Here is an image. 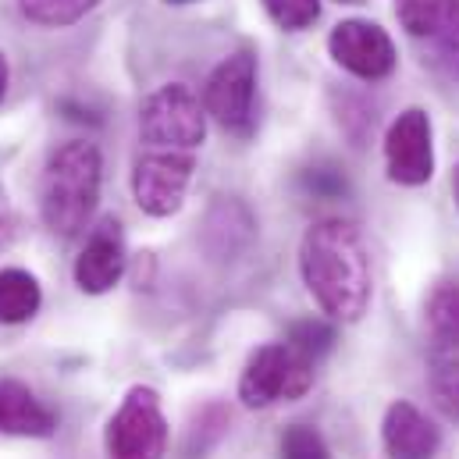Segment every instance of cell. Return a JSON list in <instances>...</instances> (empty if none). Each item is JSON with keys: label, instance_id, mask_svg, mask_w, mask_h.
<instances>
[{"label": "cell", "instance_id": "2", "mask_svg": "<svg viewBox=\"0 0 459 459\" xmlns=\"http://www.w3.org/2000/svg\"><path fill=\"white\" fill-rule=\"evenodd\" d=\"M100 178H104V160L93 143L68 139L54 146L39 175L43 225L61 238L79 235L100 204Z\"/></svg>", "mask_w": 459, "mask_h": 459}, {"label": "cell", "instance_id": "9", "mask_svg": "<svg viewBox=\"0 0 459 459\" xmlns=\"http://www.w3.org/2000/svg\"><path fill=\"white\" fill-rule=\"evenodd\" d=\"M385 168L395 186H424L435 175V146H431V117L420 108H410L385 132Z\"/></svg>", "mask_w": 459, "mask_h": 459}, {"label": "cell", "instance_id": "21", "mask_svg": "<svg viewBox=\"0 0 459 459\" xmlns=\"http://www.w3.org/2000/svg\"><path fill=\"white\" fill-rule=\"evenodd\" d=\"M307 186H310L317 196H339V193H345V178L335 175L332 168H310V171H307Z\"/></svg>", "mask_w": 459, "mask_h": 459}, {"label": "cell", "instance_id": "11", "mask_svg": "<svg viewBox=\"0 0 459 459\" xmlns=\"http://www.w3.org/2000/svg\"><path fill=\"white\" fill-rule=\"evenodd\" d=\"M125 231L117 218H104L97 229L90 231L82 253L75 256V285L90 296H104L111 292L121 274H125Z\"/></svg>", "mask_w": 459, "mask_h": 459}, {"label": "cell", "instance_id": "6", "mask_svg": "<svg viewBox=\"0 0 459 459\" xmlns=\"http://www.w3.org/2000/svg\"><path fill=\"white\" fill-rule=\"evenodd\" d=\"M108 459H164L168 453V420L160 410V395L150 385H135L125 392L115 417L104 431Z\"/></svg>", "mask_w": 459, "mask_h": 459}, {"label": "cell", "instance_id": "25", "mask_svg": "<svg viewBox=\"0 0 459 459\" xmlns=\"http://www.w3.org/2000/svg\"><path fill=\"white\" fill-rule=\"evenodd\" d=\"M168 4H193V0H168Z\"/></svg>", "mask_w": 459, "mask_h": 459}, {"label": "cell", "instance_id": "12", "mask_svg": "<svg viewBox=\"0 0 459 459\" xmlns=\"http://www.w3.org/2000/svg\"><path fill=\"white\" fill-rule=\"evenodd\" d=\"M381 446L388 459H435L442 449V431L413 403L395 399L381 420Z\"/></svg>", "mask_w": 459, "mask_h": 459}, {"label": "cell", "instance_id": "23", "mask_svg": "<svg viewBox=\"0 0 459 459\" xmlns=\"http://www.w3.org/2000/svg\"><path fill=\"white\" fill-rule=\"evenodd\" d=\"M7 82H11V68H7V57L0 54V100H4V93H7Z\"/></svg>", "mask_w": 459, "mask_h": 459}, {"label": "cell", "instance_id": "22", "mask_svg": "<svg viewBox=\"0 0 459 459\" xmlns=\"http://www.w3.org/2000/svg\"><path fill=\"white\" fill-rule=\"evenodd\" d=\"M14 231H18V221H14V207H11L7 193L0 189V253H7V249H11V242H14Z\"/></svg>", "mask_w": 459, "mask_h": 459}, {"label": "cell", "instance_id": "4", "mask_svg": "<svg viewBox=\"0 0 459 459\" xmlns=\"http://www.w3.org/2000/svg\"><path fill=\"white\" fill-rule=\"evenodd\" d=\"M428 392L446 420L459 424V285H438L428 299Z\"/></svg>", "mask_w": 459, "mask_h": 459}, {"label": "cell", "instance_id": "13", "mask_svg": "<svg viewBox=\"0 0 459 459\" xmlns=\"http://www.w3.org/2000/svg\"><path fill=\"white\" fill-rule=\"evenodd\" d=\"M57 431L54 410L36 399V392L22 381H0V435L14 438H50Z\"/></svg>", "mask_w": 459, "mask_h": 459}, {"label": "cell", "instance_id": "5", "mask_svg": "<svg viewBox=\"0 0 459 459\" xmlns=\"http://www.w3.org/2000/svg\"><path fill=\"white\" fill-rule=\"evenodd\" d=\"M204 139H207V111L189 86L168 82L143 100V108H139V143L143 146L196 153V146Z\"/></svg>", "mask_w": 459, "mask_h": 459}, {"label": "cell", "instance_id": "14", "mask_svg": "<svg viewBox=\"0 0 459 459\" xmlns=\"http://www.w3.org/2000/svg\"><path fill=\"white\" fill-rule=\"evenodd\" d=\"M43 289L36 274L22 267H4L0 271V325H25L39 314Z\"/></svg>", "mask_w": 459, "mask_h": 459}, {"label": "cell", "instance_id": "16", "mask_svg": "<svg viewBox=\"0 0 459 459\" xmlns=\"http://www.w3.org/2000/svg\"><path fill=\"white\" fill-rule=\"evenodd\" d=\"M100 0H18L22 14L32 22V25H43V29H65V25H75L82 22Z\"/></svg>", "mask_w": 459, "mask_h": 459}, {"label": "cell", "instance_id": "18", "mask_svg": "<svg viewBox=\"0 0 459 459\" xmlns=\"http://www.w3.org/2000/svg\"><path fill=\"white\" fill-rule=\"evenodd\" d=\"M281 459H332L328 442L310 424H292L281 435Z\"/></svg>", "mask_w": 459, "mask_h": 459}, {"label": "cell", "instance_id": "10", "mask_svg": "<svg viewBox=\"0 0 459 459\" xmlns=\"http://www.w3.org/2000/svg\"><path fill=\"white\" fill-rule=\"evenodd\" d=\"M328 50H332L339 68H345L349 75H356L363 82H377V79L392 75V68H395L392 36L381 25L363 22V18L339 22L328 36Z\"/></svg>", "mask_w": 459, "mask_h": 459}, {"label": "cell", "instance_id": "20", "mask_svg": "<svg viewBox=\"0 0 459 459\" xmlns=\"http://www.w3.org/2000/svg\"><path fill=\"white\" fill-rule=\"evenodd\" d=\"M264 7L274 18V25L289 29V32H299V29L314 25L317 14H321V0H264Z\"/></svg>", "mask_w": 459, "mask_h": 459}, {"label": "cell", "instance_id": "15", "mask_svg": "<svg viewBox=\"0 0 459 459\" xmlns=\"http://www.w3.org/2000/svg\"><path fill=\"white\" fill-rule=\"evenodd\" d=\"M431 47V65L449 79L459 82V0H446L442 14L431 29V36H424Z\"/></svg>", "mask_w": 459, "mask_h": 459}, {"label": "cell", "instance_id": "24", "mask_svg": "<svg viewBox=\"0 0 459 459\" xmlns=\"http://www.w3.org/2000/svg\"><path fill=\"white\" fill-rule=\"evenodd\" d=\"M453 193H456V207H459V164L456 171H453Z\"/></svg>", "mask_w": 459, "mask_h": 459}, {"label": "cell", "instance_id": "7", "mask_svg": "<svg viewBox=\"0 0 459 459\" xmlns=\"http://www.w3.org/2000/svg\"><path fill=\"white\" fill-rule=\"evenodd\" d=\"M196 157L186 150H150L143 146L132 164V196L143 214L171 218L182 211Z\"/></svg>", "mask_w": 459, "mask_h": 459}, {"label": "cell", "instance_id": "3", "mask_svg": "<svg viewBox=\"0 0 459 459\" xmlns=\"http://www.w3.org/2000/svg\"><path fill=\"white\" fill-rule=\"evenodd\" d=\"M317 359L292 342H267L249 352L238 374V403L246 410H267L274 403H296L310 392Z\"/></svg>", "mask_w": 459, "mask_h": 459}, {"label": "cell", "instance_id": "19", "mask_svg": "<svg viewBox=\"0 0 459 459\" xmlns=\"http://www.w3.org/2000/svg\"><path fill=\"white\" fill-rule=\"evenodd\" d=\"M442 4L446 0H395V14H399V22L410 36L424 39V36H431V29L438 22Z\"/></svg>", "mask_w": 459, "mask_h": 459}, {"label": "cell", "instance_id": "1", "mask_svg": "<svg viewBox=\"0 0 459 459\" xmlns=\"http://www.w3.org/2000/svg\"><path fill=\"white\" fill-rule=\"evenodd\" d=\"M299 274L314 303L339 325H356L374 296L370 246L356 221H314L299 242Z\"/></svg>", "mask_w": 459, "mask_h": 459}, {"label": "cell", "instance_id": "8", "mask_svg": "<svg viewBox=\"0 0 459 459\" xmlns=\"http://www.w3.org/2000/svg\"><path fill=\"white\" fill-rule=\"evenodd\" d=\"M204 111L235 135L253 132L256 125V57L253 54L238 50L211 72L204 86Z\"/></svg>", "mask_w": 459, "mask_h": 459}, {"label": "cell", "instance_id": "26", "mask_svg": "<svg viewBox=\"0 0 459 459\" xmlns=\"http://www.w3.org/2000/svg\"><path fill=\"white\" fill-rule=\"evenodd\" d=\"M339 4H363V0H339Z\"/></svg>", "mask_w": 459, "mask_h": 459}, {"label": "cell", "instance_id": "17", "mask_svg": "<svg viewBox=\"0 0 459 459\" xmlns=\"http://www.w3.org/2000/svg\"><path fill=\"white\" fill-rule=\"evenodd\" d=\"M285 342H292L299 352H307L310 359H321V356H328L332 345H335V328H332L328 321L307 317V321H296V325L289 328V339H285Z\"/></svg>", "mask_w": 459, "mask_h": 459}]
</instances>
